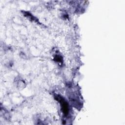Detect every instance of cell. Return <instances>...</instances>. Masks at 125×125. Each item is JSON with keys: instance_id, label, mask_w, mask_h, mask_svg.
I'll list each match as a JSON object with an SVG mask.
<instances>
[{"instance_id": "cell-1", "label": "cell", "mask_w": 125, "mask_h": 125, "mask_svg": "<svg viewBox=\"0 0 125 125\" xmlns=\"http://www.w3.org/2000/svg\"><path fill=\"white\" fill-rule=\"evenodd\" d=\"M56 98L61 104L63 114L65 116H67L69 113V107L67 103L63 98L60 96H57Z\"/></svg>"}]
</instances>
